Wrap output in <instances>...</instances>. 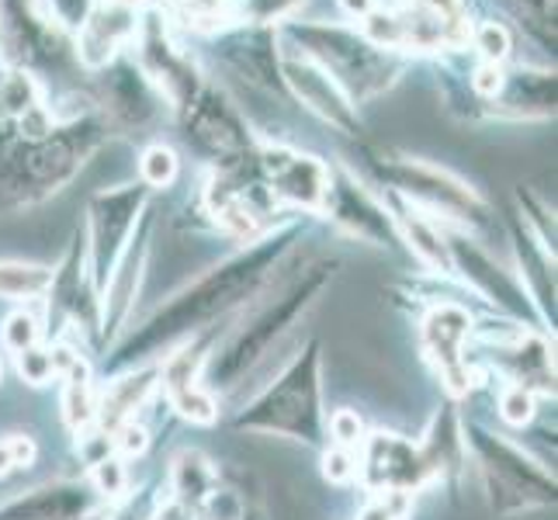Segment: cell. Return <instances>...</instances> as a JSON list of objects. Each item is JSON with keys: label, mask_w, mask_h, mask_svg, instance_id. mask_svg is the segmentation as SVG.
Instances as JSON below:
<instances>
[{"label": "cell", "mask_w": 558, "mask_h": 520, "mask_svg": "<svg viewBox=\"0 0 558 520\" xmlns=\"http://www.w3.org/2000/svg\"><path fill=\"white\" fill-rule=\"evenodd\" d=\"M323 211L330 216L340 229H348L351 237L396 250L402 246L399 226L392 219V208H385L368 188H361L351 173H330V188H326Z\"/></svg>", "instance_id": "7c38bea8"}, {"label": "cell", "mask_w": 558, "mask_h": 520, "mask_svg": "<svg viewBox=\"0 0 558 520\" xmlns=\"http://www.w3.org/2000/svg\"><path fill=\"white\" fill-rule=\"evenodd\" d=\"M295 233H299V226H278L271 233L257 237L246 250H240L236 257L222 261L219 267L205 271L198 281L181 288V292L170 302H163L140 330H132L114 347V364L136 368L140 361L153 358L160 347L195 337L208 330L216 319H222L226 313L246 305L264 288V281L275 275V267L288 254Z\"/></svg>", "instance_id": "6da1fadb"}, {"label": "cell", "mask_w": 558, "mask_h": 520, "mask_svg": "<svg viewBox=\"0 0 558 520\" xmlns=\"http://www.w3.org/2000/svg\"><path fill=\"white\" fill-rule=\"evenodd\" d=\"M170 489L187 510H202L205 499L216 493V469L202 451H181L170 461Z\"/></svg>", "instance_id": "cb8c5ba5"}, {"label": "cell", "mask_w": 558, "mask_h": 520, "mask_svg": "<svg viewBox=\"0 0 558 520\" xmlns=\"http://www.w3.org/2000/svg\"><path fill=\"white\" fill-rule=\"evenodd\" d=\"M101 504V493L90 483H60L35 486L22 496H11L0 504V520H87Z\"/></svg>", "instance_id": "ac0fdd59"}, {"label": "cell", "mask_w": 558, "mask_h": 520, "mask_svg": "<svg viewBox=\"0 0 558 520\" xmlns=\"http://www.w3.org/2000/svg\"><path fill=\"white\" fill-rule=\"evenodd\" d=\"M357 475L372 493H407L413 496L430 483L427 461L420 445L392 431H375L357 448Z\"/></svg>", "instance_id": "30bf717a"}, {"label": "cell", "mask_w": 558, "mask_h": 520, "mask_svg": "<svg viewBox=\"0 0 558 520\" xmlns=\"http://www.w3.org/2000/svg\"><path fill=\"white\" fill-rule=\"evenodd\" d=\"M504 364L513 378V385H524L527 392H555V364L548 354V343L534 334H517L510 347H499Z\"/></svg>", "instance_id": "44dd1931"}, {"label": "cell", "mask_w": 558, "mask_h": 520, "mask_svg": "<svg viewBox=\"0 0 558 520\" xmlns=\"http://www.w3.org/2000/svg\"><path fill=\"white\" fill-rule=\"evenodd\" d=\"M14 364H17V375H22L28 385H46L60 375V368H56V354L43 343H35V347H28V351L14 354Z\"/></svg>", "instance_id": "f546056e"}, {"label": "cell", "mask_w": 558, "mask_h": 520, "mask_svg": "<svg viewBox=\"0 0 558 520\" xmlns=\"http://www.w3.org/2000/svg\"><path fill=\"white\" fill-rule=\"evenodd\" d=\"M17 469V461H14V448H11V437L0 440V475H11Z\"/></svg>", "instance_id": "ab89813d"}, {"label": "cell", "mask_w": 558, "mask_h": 520, "mask_svg": "<svg viewBox=\"0 0 558 520\" xmlns=\"http://www.w3.org/2000/svg\"><path fill=\"white\" fill-rule=\"evenodd\" d=\"M499 416H504L510 427H524L534 420V392H527L524 385H510V389L499 396Z\"/></svg>", "instance_id": "836d02e7"}, {"label": "cell", "mask_w": 558, "mask_h": 520, "mask_svg": "<svg viewBox=\"0 0 558 520\" xmlns=\"http://www.w3.org/2000/svg\"><path fill=\"white\" fill-rule=\"evenodd\" d=\"M149 202L146 184H122V188H105L87 202V275L94 292L105 295V288L114 275V267L125 257L132 243V233L143 222V211Z\"/></svg>", "instance_id": "ba28073f"}, {"label": "cell", "mask_w": 558, "mask_h": 520, "mask_svg": "<svg viewBox=\"0 0 558 520\" xmlns=\"http://www.w3.org/2000/svg\"><path fill=\"white\" fill-rule=\"evenodd\" d=\"M125 483H129V479H125V458L105 455L101 461H94V465H90V486L101 493V499L125 493Z\"/></svg>", "instance_id": "4dcf8cb0"}, {"label": "cell", "mask_w": 558, "mask_h": 520, "mask_svg": "<svg viewBox=\"0 0 558 520\" xmlns=\"http://www.w3.org/2000/svg\"><path fill=\"white\" fill-rule=\"evenodd\" d=\"M260 164L267 173V184H271V195L281 205L323 211L326 188H330V167H326L319 157L275 146V149L260 153Z\"/></svg>", "instance_id": "5bb4252c"}, {"label": "cell", "mask_w": 558, "mask_h": 520, "mask_svg": "<svg viewBox=\"0 0 558 520\" xmlns=\"http://www.w3.org/2000/svg\"><path fill=\"white\" fill-rule=\"evenodd\" d=\"M140 38V11L111 0V4H94L84 28L76 32V56L90 70L111 66L119 52Z\"/></svg>", "instance_id": "d6986e66"}, {"label": "cell", "mask_w": 558, "mask_h": 520, "mask_svg": "<svg viewBox=\"0 0 558 520\" xmlns=\"http://www.w3.org/2000/svg\"><path fill=\"white\" fill-rule=\"evenodd\" d=\"M284 35L295 38L302 46L299 52L330 73L354 105L381 94L399 73L396 52L375 46L364 32L343 25H288Z\"/></svg>", "instance_id": "5b68a950"}, {"label": "cell", "mask_w": 558, "mask_h": 520, "mask_svg": "<svg viewBox=\"0 0 558 520\" xmlns=\"http://www.w3.org/2000/svg\"><path fill=\"white\" fill-rule=\"evenodd\" d=\"M101 140L105 122L90 111L73 114L63 125H52L38 140H22L0 160V208L17 211L56 195L81 173Z\"/></svg>", "instance_id": "7a4b0ae2"}, {"label": "cell", "mask_w": 558, "mask_h": 520, "mask_svg": "<svg viewBox=\"0 0 558 520\" xmlns=\"http://www.w3.org/2000/svg\"><path fill=\"white\" fill-rule=\"evenodd\" d=\"M302 0H243V17L254 25H271V22H284Z\"/></svg>", "instance_id": "e575fe53"}, {"label": "cell", "mask_w": 558, "mask_h": 520, "mask_svg": "<svg viewBox=\"0 0 558 520\" xmlns=\"http://www.w3.org/2000/svg\"><path fill=\"white\" fill-rule=\"evenodd\" d=\"M157 382L160 368H125L119 378L108 382V389L98 399V420H94L101 434H114L125 423H132V416L146 407V399L157 389Z\"/></svg>", "instance_id": "ffe728a7"}, {"label": "cell", "mask_w": 558, "mask_h": 520, "mask_svg": "<svg viewBox=\"0 0 558 520\" xmlns=\"http://www.w3.org/2000/svg\"><path fill=\"white\" fill-rule=\"evenodd\" d=\"M0 337H4V347H8L11 354H22V351H28V347L38 343L43 330H38V319L32 313L17 310V313H11L4 319V334H0Z\"/></svg>", "instance_id": "1f68e13d"}, {"label": "cell", "mask_w": 558, "mask_h": 520, "mask_svg": "<svg viewBox=\"0 0 558 520\" xmlns=\"http://www.w3.org/2000/svg\"><path fill=\"white\" fill-rule=\"evenodd\" d=\"M278 76L319 122L333 125L337 132H343V136H357L361 132L357 105L348 98V90H343L319 63H313L305 52L288 46L278 56Z\"/></svg>", "instance_id": "9c48e42d"}, {"label": "cell", "mask_w": 558, "mask_h": 520, "mask_svg": "<svg viewBox=\"0 0 558 520\" xmlns=\"http://www.w3.org/2000/svg\"><path fill=\"white\" fill-rule=\"evenodd\" d=\"M475 49L483 52V60L489 66H499L510 56V32L499 22H486L475 28Z\"/></svg>", "instance_id": "d6a6232c"}, {"label": "cell", "mask_w": 558, "mask_h": 520, "mask_svg": "<svg viewBox=\"0 0 558 520\" xmlns=\"http://www.w3.org/2000/svg\"><path fill=\"white\" fill-rule=\"evenodd\" d=\"M38 105H43V87H38V81L32 73L14 70L8 76H0V114L22 122L25 114L35 111Z\"/></svg>", "instance_id": "4316f807"}, {"label": "cell", "mask_w": 558, "mask_h": 520, "mask_svg": "<svg viewBox=\"0 0 558 520\" xmlns=\"http://www.w3.org/2000/svg\"><path fill=\"white\" fill-rule=\"evenodd\" d=\"M52 288V267L28 261H0V299L32 302L46 299Z\"/></svg>", "instance_id": "484cf974"}, {"label": "cell", "mask_w": 558, "mask_h": 520, "mask_svg": "<svg viewBox=\"0 0 558 520\" xmlns=\"http://www.w3.org/2000/svg\"><path fill=\"white\" fill-rule=\"evenodd\" d=\"M323 475L330 479V483H351V479L357 475V451L333 445L323 455Z\"/></svg>", "instance_id": "74e56055"}, {"label": "cell", "mask_w": 558, "mask_h": 520, "mask_svg": "<svg viewBox=\"0 0 558 520\" xmlns=\"http://www.w3.org/2000/svg\"><path fill=\"white\" fill-rule=\"evenodd\" d=\"M32 4L43 11L46 22L70 32H81L94 11V0H32Z\"/></svg>", "instance_id": "f1b7e54d"}, {"label": "cell", "mask_w": 558, "mask_h": 520, "mask_svg": "<svg viewBox=\"0 0 558 520\" xmlns=\"http://www.w3.org/2000/svg\"><path fill=\"white\" fill-rule=\"evenodd\" d=\"M472 334V316L454 302H440L423 316V351L437 364L440 378L448 382L454 396H465L472 389V372L465 364V340Z\"/></svg>", "instance_id": "9a60e30c"}, {"label": "cell", "mask_w": 558, "mask_h": 520, "mask_svg": "<svg viewBox=\"0 0 558 520\" xmlns=\"http://www.w3.org/2000/svg\"><path fill=\"white\" fill-rule=\"evenodd\" d=\"M211 330H216V326L195 334L191 337V347H181L178 354H170L160 368V382H163V392L170 399V410H178L191 423H216V416H219V402L205 385V364L211 354Z\"/></svg>", "instance_id": "4fadbf2b"}, {"label": "cell", "mask_w": 558, "mask_h": 520, "mask_svg": "<svg viewBox=\"0 0 558 520\" xmlns=\"http://www.w3.org/2000/svg\"><path fill=\"white\" fill-rule=\"evenodd\" d=\"M140 70L146 81L157 87L160 98H167L174 108H187L205 90L198 66L191 63V56L178 49L160 28H140Z\"/></svg>", "instance_id": "2e32d148"}, {"label": "cell", "mask_w": 558, "mask_h": 520, "mask_svg": "<svg viewBox=\"0 0 558 520\" xmlns=\"http://www.w3.org/2000/svg\"><path fill=\"white\" fill-rule=\"evenodd\" d=\"M187 140L198 149L211 153V157L233 160L250 149V132L240 119L236 105L226 98L222 90L205 87L187 108Z\"/></svg>", "instance_id": "e0dca14e"}, {"label": "cell", "mask_w": 558, "mask_h": 520, "mask_svg": "<svg viewBox=\"0 0 558 520\" xmlns=\"http://www.w3.org/2000/svg\"><path fill=\"white\" fill-rule=\"evenodd\" d=\"M420 455L427 461L430 479H445L461 469V458H465V437H461V423L451 407L437 410L427 437L420 440Z\"/></svg>", "instance_id": "603a6c76"}, {"label": "cell", "mask_w": 558, "mask_h": 520, "mask_svg": "<svg viewBox=\"0 0 558 520\" xmlns=\"http://www.w3.org/2000/svg\"><path fill=\"white\" fill-rule=\"evenodd\" d=\"M149 98H160L157 87L146 81V73L136 70V66H114V76H111V111L122 114L125 122H143L153 114Z\"/></svg>", "instance_id": "d4e9b609"}, {"label": "cell", "mask_w": 558, "mask_h": 520, "mask_svg": "<svg viewBox=\"0 0 558 520\" xmlns=\"http://www.w3.org/2000/svg\"><path fill=\"white\" fill-rule=\"evenodd\" d=\"M392 219H396V226H399L402 243H407L423 264H430L434 271H451L445 229H440L430 216H423L420 208H413L410 202H402V205L392 211Z\"/></svg>", "instance_id": "7402d4cb"}, {"label": "cell", "mask_w": 558, "mask_h": 520, "mask_svg": "<svg viewBox=\"0 0 558 520\" xmlns=\"http://www.w3.org/2000/svg\"><path fill=\"white\" fill-rule=\"evenodd\" d=\"M181 173V160L178 153L163 146V143H153L143 149L140 157V184H146L149 191H160V188H170L178 181Z\"/></svg>", "instance_id": "83f0119b"}, {"label": "cell", "mask_w": 558, "mask_h": 520, "mask_svg": "<svg viewBox=\"0 0 558 520\" xmlns=\"http://www.w3.org/2000/svg\"><path fill=\"white\" fill-rule=\"evenodd\" d=\"M410 507L407 493H375V499L357 513V520H399Z\"/></svg>", "instance_id": "8d00e7d4"}, {"label": "cell", "mask_w": 558, "mask_h": 520, "mask_svg": "<svg viewBox=\"0 0 558 520\" xmlns=\"http://www.w3.org/2000/svg\"><path fill=\"white\" fill-rule=\"evenodd\" d=\"M378 173L385 178V184L396 188V195H402V202L420 208L423 216H430V219L445 216L469 229L489 222V208L475 195V188H469L445 167L427 164V160H410V157H396V160L381 157Z\"/></svg>", "instance_id": "52a82bcc"}, {"label": "cell", "mask_w": 558, "mask_h": 520, "mask_svg": "<svg viewBox=\"0 0 558 520\" xmlns=\"http://www.w3.org/2000/svg\"><path fill=\"white\" fill-rule=\"evenodd\" d=\"M236 431L275 434L299 445H323V343L313 337L284 364L281 375L246 402L233 420Z\"/></svg>", "instance_id": "277c9868"}, {"label": "cell", "mask_w": 558, "mask_h": 520, "mask_svg": "<svg viewBox=\"0 0 558 520\" xmlns=\"http://www.w3.org/2000/svg\"><path fill=\"white\" fill-rule=\"evenodd\" d=\"M461 437H465V451H472L478 469H483L486 493L496 513L555 507V475L524 448L510 445L507 437L493 434L483 423H465Z\"/></svg>", "instance_id": "8992f818"}, {"label": "cell", "mask_w": 558, "mask_h": 520, "mask_svg": "<svg viewBox=\"0 0 558 520\" xmlns=\"http://www.w3.org/2000/svg\"><path fill=\"white\" fill-rule=\"evenodd\" d=\"M340 11L348 14V17H368L375 14V0H337Z\"/></svg>", "instance_id": "f35d334b"}, {"label": "cell", "mask_w": 558, "mask_h": 520, "mask_svg": "<svg viewBox=\"0 0 558 520\" xmlns=\"http://www.w3.org/2000/svg\"><path fill=\"white\" fill-rule=\"evenodd\" d=\"M448 240V257H451V271H458L461 278H465L478 295L496 302L499 310L517 316V319H537V323H545L542 313H537V305L534 299L527 295V288L517 281L507 267H499L483 246L472 243L469 237H461V233H445Z\"/></svg>", "instance_id": "8fae6325"}, {"label": "cell", "mask_w": 558, "mask_h": 520, "mask_svg": "<svg viewBox=\"0 0 558 520\" xmlns=\"http://www.w3.org/2000/svg\"><path fill=\"white\" fill-rule=\"evenodd\" d=\"M0 375H4V368H0Z\"/></svg>", "instance_id": "60d3db41"}, {"label": "cell", "mask_w": 558, "mask_h": 520, "mask_svg": "<svg viewBox=\"0 0 558 520\" xmlns=\"http://www.w3.org/2000/svg\"><path fill=\"white\" fill-rule=\"evenodd\" d=\"M337 264H313L310 271L299 275L295 281H288L275 299L260 302L250 313L219 351L208 354L205 378L216 389H233V385L267 358V351L292 330V326L310 313V305L319 299V292L333 281Z\"/></svg>", "instance_id": "3957f363"}, {"label": "cell", "mask_w": 558, "mask_h": 520, "mask_svg": "<svg viewBox=\"0 0 558 520\" xmlns=\"http://www.w3.org/2000/svg\"><path fill=\"white\" fill-rule=\"evenodd\" d=\"M330 434H333V445L337 448H348L357 451L361 440H364V423L354 410H337L330 416Z\"/></svg>", "instance_id": "d590c367"}]
</instances>
